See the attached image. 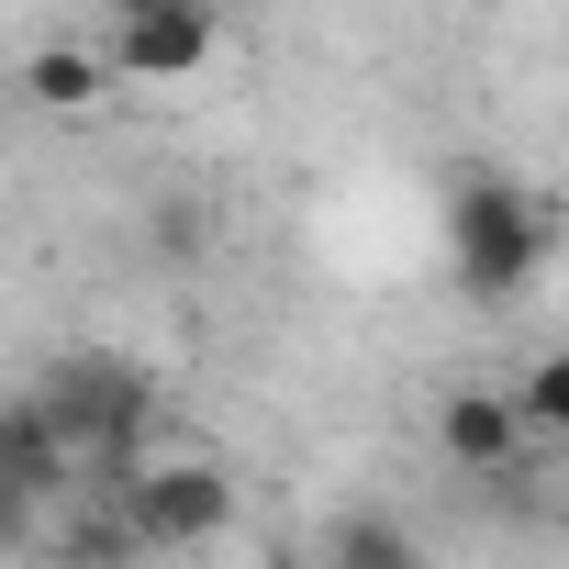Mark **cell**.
Returning <instances> with one entry per match:
<instances>
[{"label":"cell","mask_w":569,"mask_h":569,"mask_svg":"<svg viewBox=\"0 0 569 569\" xmlns=\"http://www.w3.org/2000/svg\"><path fill=\"white\" fill-rule=\"evenodd\" d=\"M436 447H447L458 469H525V458H536L502 391H447V413H436Z\"/></svg>","instance_id":"cell-5"},{"label":"cell","mask_w":569,"mask_h":569,"mask_svg":"<svg viewBox=\"0 0 569 569\" xmlns=\"http://www.w3.org/2000/svg\"><path fill=\"white\" fill-rule=\"evenodd\" d=\"M513 425H525V447H558V436H569V358H536V380H525Z\"/></svg>","instance_id":"cell-10"},{"label":"cell","mask_w":569,"mask_h":569,"mask_svg":"<svg viewBox=\"0 0 569 569\" xmlns=\"http://www.w3.org/2000/svg\"><path fill=\"white\" fill-rule=\"evenodd\" d=\"M212 12H201V0H134V12L112 23V46H101V79L123 90H168V79H190V68H212Z\"/></svg>","instance_id":"cell-3"},{"label":"cell","mask_w":569,"mask_h":569,"mask_svg":"<svg viewBox=\"0 0 569 569\" xmlns=\"http://www.w3.org/2000/svg\"><path fill=\"white\" fill-rule=\"evenodd\" d=\"M79 469H68V436L46 425V402H0V491H23V502H57Z\"/></svg>","instance_id":"cell-4"},{"label":"cell","mask_w":569,"mask_h":569,"mask_svg":"<svg viewBox=\"0 0 569 569\" xmlns=\"http://www.w3.org/2000/svg\"><path fill=\"white\" fill-rule=\"evenodd\" d=\"M112 513L134 525V547H212V536L234 525V480H223L212 458H146V469L112 491Z\"/></svg>","instance_id":"cell-2"},{"label":"cell","mask_w":569,"mask_h":569,"mask_svg":"<svg viewBox=\"0 0 569 569\" xmlns=\"http://www.w3.org/2000/svg\"><path fill=\"white\" fill-rule=\"evenodd\" d=\"M325 558H336V569H425V547H413L402 525H380V513H347V525L325 536Z\"/></svg>","instance_id":"cell-8"},{"label":"cell","mask_w":569,"mask_h":569,"mask_svg":"<svg viewBox=\"0 0 569 569\" xmlns=\"http://www.w3.org/2000/svg\"><path fill=\"white\" fill-rule=\"evenodd\" d=\"M0 101H12V79H0Z\"/></svg>","instance_id":"cell-12"},{"label":"cell","mask_w":569,"mask_h":569,"mask_svg":"<svg viewBox=\"0 0 569 569\" xmlns=\"http://www.w3.org/2000/svg\"><path fill=\"white\" fill-rule=\"evenodd\" d=\"M447 257H458L469 302H525L536 268H547V201L513 190V179H469L447 201Z\"/></svg>","instance_id":"cell-1"},{"label":"cell","mask_w":569,"mask_h":569,"mask_svg":"<svg viewBox=\"0 0 569 569\" xmlns=\"http://www.w3.org/2000/svg\"><path fill=\"white\" fill-rule=\"evenodd\" d=\"M34 513H46V502H23V491H0V558H12V547H34Z\"/></svg>","instance_id":"cell-11"},{"label":"cell","mask_w":569,"mask_h":569,"mask_svg":"<svg viewBox=\"0 0 569 569\" xmlns=\"http://www.w3.org/2000/svg\"><path fill=\"white\" fill-rule=\"evenodd\" d=\"M46 547H57L68 569H134V558H146V547H134V525H123L112 502H90V513H79L68 536H46Z\"/></svg>","instance_id":"cell-7"},{"label":"cell","mask_w":569,"mask_h":569,"mask_svg":"<svg viewBox=\"0 0 569 569\" xmlns=\"http://www.w3.org/2000/svg\"><path fill=\"white\" fill-rule=\"evenodd\" d=\"M23 90H34V112H90L112 79H101V46H34L23 57Z\"/></svg>","instance_id":"cell-6"},{"label":"cell","mask_w":569,"mask_h":569,"mask_svg":"<svg viewBox=\"0 0 569 569\" xmlns=\"http://www.w3.org/2000/svg\"><path fill=\"white\" fill-rule=\"evenodd\" d=\"M212 234H223V212H212L201 190L157 201V257H168V268H201V257H212Z\"/></svg>","instance_id":"cell-9"}]
</instances>
